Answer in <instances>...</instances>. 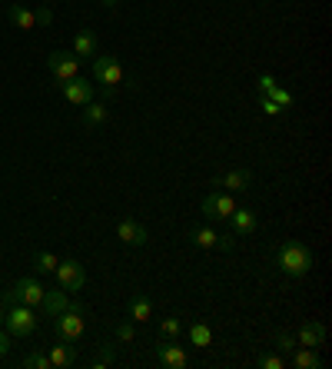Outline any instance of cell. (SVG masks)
Returning a JSON list of instances; mask_svg holds the SVG:
<instances>
[{
	"label": "cell",
	"mask_w": 332,
	"mask_h": 369,
	"mask_svg": "<svg viewBox=\"0 0 332 369\" xmlns=\"http://www.w3.org/2000/svg\"><path fill=\"white\" fill-rule=\"evenodd\" d=\"M276 266L286 273V277H306L313 270V250L299 240H286L276 250Z\"/></svg>",
	"instance_id": "cell-1"
},
{
	"label": "cell",
	"mask_w": 332,
	"mask_h": 369,
	"mask_svg": "<svg viewBox=\"0 0 332 369\" xmlns=\"http://www.w3.org/2000/svg\"><path fill=\"white\" fill-rule=\"evenodd\" d=\"M3 323H7V332L14 339H27L30 332L37 330L40 316H37V306H23V303H10V310L3 313Z\"/></svg>",
	"instance_id": "cell-2"
},
{
	"label": "cell",
	"mask_w": 332,
	"mask_h": 369,
	"mask_svg": "<svg viewBox=\"0 0 332 369\" xmlns=\"http://www.w3.org/2000/svg\"><path fill=\"white\" fill-rule=\"evenodd\" d=\"M54 330L60 339H67V343H80L83 339V332H87V319H83V310L70 303L67 310H60L54 316Z\"/></svg>",
	"instance_id": "cell-3"
},
{
	"label": "cell",
	"mask_w": 332,
	"mask_h": 369,
	"mask_svg": "<svg viewBox=\"0 0 332 369\" xmlns=\"http://www.w3.org/2000/svg\"><path fill=\"white\" fill-rule=\"evenodd\" d=\"M43 296H47V290L40 286V279L34 277H20L17 283H14V290L10 293H3V303H23V306H43Z\"/></svg>",
	"instance_id": "cell-4"
},
{
	"label": "cell",
	"mask_w": 332,
	"mask_h": 369,
	"mask_svg": "<svg viewBox=\"0 0 332 369\" xmlns=\"http://www.w3.org/2000/svg\"><path fill=\"white\" fill-rule=\"evenodd\" d=\"M123 77H127V70H123V63L113 54L93 57V80H100L103 87H113V90H116V87L123 83Z\"/></svg>",
	"instance_id": "cell-5"
},
{
	"label": "cell",
	"mask_w": 332,
	"mask_h": 369,
	"mask_svg": "<svg viewBox=\"0 0 332 369\" xmlns=\"http://www.w3.org/2000/svg\"><path fill=\"white\" fill-rule=\"evenodd\" d=\"M47 70L54 74L56 87H60V83H67V80L80 77V60H76L70 50H54V54L47 57Z\"/></svg>",
	"instance_id": "cell-6"
},
{
	"label": "cell",
	"mask_w": 332,
	"mask_h": 369,
	"mask_svg": "<svg viewBox=\"0 0 332 369\" xmlns=\"http://www.w3.org/2000/svg\"><path fill=\"white\" fill-rule=\"evenodd\" d=\"M236 210L233 193H222V190H209L203 197V217L206 220H229Z\"/></svg>",
	"instance_id": "cell-7"
},
{
	"label": "cell",
	"mask_w": 332,
	"mask_h": 369,
	"mask_svg": "<svg viewBox=\"0 0 332 369\" xmlns=\"http://www.w3.org/2000/svg\"><path fill=\"white\" fill-rule=\"evenodd\" d=\"M56 283H60V290L63 293H80L83 290V279H87V273H83V266L76 263V259H60L54 270Z\"/></svg>",
	"instance_id": "cell-8"
},
{
	"label": "cell",
	"mask_w": 332,
	"mask_h": 369,
	"mask_svg": "<svg viewBox=\"0 0 332 369\" xmlns=\"http://www.w3.org/2000/svg\"><path fill=\"white\" fill-rule=\"evenodd\" d=\"M60 90H63V97H67V103H74V107H87L93 97H96L93 80H83V77H74V80L60 83Z\"/></svg>",
	"instance_id": "cell-9"
},
{
	"label": "cell",
	"mask_w": 332,
	"mask_h": 369,
	"mask_svg": "<svg viewBox=\"0 0 332 369\" xmlns=\"http://www.w3.org/2000/svg\"><path fill=\"white\" fill-rule=\"evenodd\" d=\"M156 363L166 369H183L186 363H189V356H186V350L180 346V343H169V339H163V343H156Z\"/></svg>",
	"instance_id": "cell-10"
},
{
	"label": "cell",
	"mask_w": 332,
	"mask_h": 369,
	"mask_svg": "<svg viewBox=\"0 0 332 369\" xmlns=\"http://www.w3.org/2000/svg\"><path fill=\"white\" fill-rule=\"evenodd\" d=\"M295 343L299 346H309V350H319L326 343V326L319 319H306L299 330H295Z\"/></svg>",
	"instance_id": "cell-11"
},
{
	"label": "cell",
	"mask_w": 332,
	"mask_h": 369,
	"mask_svg": "<svg viewBox=\"0 0 332 369\" xmlns=\"http://www.w3.org/2000/svg\"><path fill=\"white\" fill-rule=\"evenodd\" d=\"M116 237L127 243V246H143V243L149 240L147 226H143V223H136V220H120L116 223Z\"/></svg>",
	"instance_id": "cell-12"
},
{
	"label": "cell",
	"mask_w": 332,
	"mask_h": 369,
	"mask_svg": "<svg viewBox=\"0 0 332 369\" xmlns=\"http://www.w3.org/2000/svg\"><path fill=\"white\" fill-rule=\"evenodd\" d=\"M47 359H50V369H70L76 359L74 352V343H67V339H56L54 346L47 350Z\"/></svg>",
	"instance_id": "cell-13"
},
{
	"label": "cell",
	"mask_w": 332,
	"mask_h": 369,
	"mask_svg": "<svg viewBox=\"0 0 332 369\" xmlns=\"http://www.w3.org/2000/svg\"><path fill=\"white\" fill-rule=\"evenodd\" d=\"M209 186H229L233 193H242V190L253 186V173H249V170H229L226 177H216Z\"/></svg>",
	"instance_id": "cell-14"
},
{
	"label": "cell",
	"mask_w": 332,
	"mask_h": 369,
	"mask_svg": "<svg viewBox=\"0 0 332 369\" xmlns=\"http://www.w3.org/2000/svg\"><path fill=\"white\" fill-rule=\"evenodd\" d=\"M100 54V43H96V34L93 30H80L74 37V57L76 60H93Z\"/></svg>",
	"instance_id": "cell-15"
},
{
	"label": "cell",
	"mask_w": 332,
	"mask_h": 369,
	"mask_svg": "<svg viewBox=\"0 0 332 369\" xmlns=\"http://www.w3.org/2000/svg\"><path fill=\"white\" fill-rule=\"evenodd\" d=\"M229 220H233V233H236V237H249V233H256V226H259L256 213L246 210V206H236Z\"/></svg>",
	"instance_id": "cell-16"
},
{
	"label": "cell",
	"mask_w": 332,
	"mask_h": 369,
	"mask_svg": "<svg viewBox=\"0 0 332 369\" xmlns=\"http://www.w3.org/2000/svg\"><path fill=\"white\" fill-rule=\"evenodd\" d=\"M110 120V107H107V100H90L87 107H83V127H103Z\"/></svg>",
	"instance_id": "cell-17"
},
{
	"label": "cell",
	"mask_w": 332,
	"mask_h": 369,
	"mask_svg": "<svg viewBox=\"0 0 332 369\" xmlns=\"http://www.w3.org/2000/svg\"><path fill=\"white\" fill-rule=\"evenodd\" d=\"M7 17H10V23L20 27V30H34V27H37V14H34L30 7H23V3H14V7L7 10Z\"/></svg>",
	"instance_id": "cell-18"
},
{
	"label": "cell",
	"mask_w": 332,
	"mask_h": 369,
	"mask_svg": "<svg viewBox=\"0 0 332 369\" xmlns=\"http://www.w3.org/2000/svg\"><path fill=\"white\" fill-rule=\"evenodd\" d=\"M129 319H133V323H149V319H153V303H149L143 293L129 296Z\"/></svg>",
	"instance_id": "cell-19"
},
{
	"label": "cell",
	"mask_w": 332,
	"mask_h": 369,
	"mask_svg": "<svg viewBox=\"0 0 332 369\" xmlns=\"http://www.w3.org/2000/svg\"><path fill=\"white\" fill-rule=\"evenodd\" d=\"M289 356H293L289 363H293L295 369H319V366H322V359H319V352H315V350H309V346H295V350L289 352Z\"/></svg>",
	"instance_id": "cell-20"
},
{
	"label": "cell",
	"mask_w": 332,
	"mask_h": 369,
	"mask_svg": "<svg viewBox=\"0 0 332 369\" xmlns=\"http://www.w3.org/2000/svg\"><path fill=\"white\" fill-rule=\"evenodd\" d=\"M189 243L200 246V250H213L216 246V233L209 226H196V230H189Z\"/></svg>",
	"instance_id": "cell-21"
},
{
	"label": "cell",
	"mask_w": 332,
	"mask_h": 369,
	"mask_svg": "<svg viewBox=\"0 0 332 369\" xmlns=\"http://www.w3.org/2000/svg\"><path fill=\"white\" fill-rule=\"evenodd\" d=\"M189 343L200 346V350H206V346L213 343V330H209L206 323H193V326H189Z\"/></svg>",
	"instance_id": "cell-22"
},
{
	"label": "cell",
	"mask_w": 332,
	"mask_h": 369,
	"mask_svg": "<svg viewBox=\"0 0 332 369\" xmlns=\"http://www.w3.org/2000/svg\"><path fill=\"white\" fill-rule=\"evenodd\" d=\"M56 263H60V257H56V253H50V250H40V253H34V270H37V273H54Z\"/></svg>",
	"instance_id": "cell-23"
},
{
	"label": "cell",
	"mask_w": 332,
	"mask_h": 369,
	"mask_svg": "<svg viewBox=\"0 0 332 369\" xmlns=\"http://www.w3.org/2000/svg\"><path fill=\"white\" fill-rule=\"evenodd\" d=\"M160 332H163V339H176L183 332V323L176 316H166V319H160Z\"/></svg>",
	"instance_id": "cell-24"
},
{
	"label": "cell",
	"mask_w": 332,
	"mask_h": 369,
	"mask_svg": "<svg viewBox=\"0 0 332 369\" xmlns=\"http://www.w3.org/2000/svg\"><path fill=\"white\" fill-rule=\"evenodd\" d=\"M295 346H299V343H295V336H293L289 330H279V332H276V350L282 352V356H289Z\"/></svg>",
	"instance_id": "cell-25"
},
{
	"label": "cell",
	"mask_w": 332,
	"mask_h": 369,
	"mask_svg": "<svg viewBox=\"0 0 332 369\" xmlns=\"http://www.w3.org/2000/svg\"><path fill=\"white\" fill-rule=\"evenodd\" d=\"M113 359H116V346H113V343H107L103 350L96 352V359H93V369H107Z\"/></svg>",
	"instance_id": "cell-26"
},
{
	"label": "cell",
	"mask_w": 332,
	"mask_h": 369,
	"mask_svg": "<svg viewBox=\"0 0 332 369\" xmlns=\"http://www.w3.org/2000/svg\"><path fill=\"white\" fill-rule=\"evenodd\" d=\"M266 97H269V100H273V103H276V107H282V110H286V107H293V93L289 90H282V87H273V90L266 93Z\"/></svg>",
	"instance_id": "cell-27"
},
{
	"label": "cell",
	"mask_w": 332,
	"mask_h": 369,
	"mask_svg": "<svg viewBox=\"0 0 332 369\" xmlns=\"http://www.w3.org/2000/svg\"><path fill=\"white\" fill-rule=\"evenodd\" d=\"M23 366L27 369H50V359H47V352H30V356L23 359Z\"/></svg>",
	"instance_id": "cell-28"
},
{
	"label": "cell",
	"mask_w": 332,
	"mask_h": 369,
	"mask_svg": "<svg viewBox=\"0 0 332 369\" xmlns=\"http://www.w3.org/2000/svg\"><path fill=\"white\" fill-rule=\"evenodd\" d=\"M259 369H286V356H276V352L259 356Z\"/></svg>",
	"instance_id": "cell-29"
},
{
	"label": "cell",
	"mask_w": 332,
	"mask_h": 369,
	"mask_svg": "<svg viewBox=\"0 0 332 369\" xmlns=\"http://www.w3.org/2000/svg\"><path fill=\"white\" fill-rule=\"evenodd\" d=\"M116 339H120V343H133V339H136V326H133V323H120V326H116Z\"/></svg>",
	"instance_id": "cell-30"
},
{
	"label": "cell",
	"mask_w": 332,
	"mask_h": 369,
	"mask_svg": "<svg viewBox=\"0 0 332 369\" xmlns=\"http://www.w3.org/2000/svg\"><path fill=\"white\" fill-rule=\"evenodd\" d=\"M34 14H37V27H50V23H54V10H50V7H40Z\"/></svg>",
	"instance_id": "cell-31"
},
{
	"label": "cell",
	"mask_w": 332,
	"mask_h": 369,
	"mask_svg": "<svg viewBox=\"0 0 332 369\" xmlns=\"http://www.w3.org/2000/svg\"><path fill=\"white\" fill-rule=\"evenodd\" d=\"M10 350H14V336L7 330H0V356H7Z\"/></svg>",
	"instance_id": "cell-32"
},
{
	"label": "cell",
	"mask_w": 332,
	"mask_h": 369,
	"mask_svg": "<svg viewBox=\"0 0 332 369\" xmlns=\"http://www.w3.org/2000/svg\"><path fill=\"white\" fill-rule=\"evenodd\" d=\"M259 107H262V113H266V117H276V113H282V107H276L269 97H262V100H259Z\"/></svg>",
	"instance_id": "cell-33"
},
{
	"label": "cell",
	"mask_w": 332,
	"mask_h": 369,
	"mask_svg": "<svg viewBox=\"0 0 332 369\" xmlns=\"http://www.w3.org/2000/svg\"><path fill=\"white\" fill-rule=\"evenodd\" d=\"M273 87H276V77H273V74H262V77H259V90H262V97L273 90Z\"/></svg>",
	"instance_id": "cell-34"
},
{
	"label": "cell",
	"mask_w": 332,
	"mask_h": 369,
	"mask_svg": "<svg viewBox=\"0 0 332 369\" xmlns=\"http://www.w3.org/2000/svg\"><path fill=\"white\" fill-rule=\"evenodd\" d=\"M216 246H220V250H233V246H236L233 233H222V237H216Z\"/></svg>",
	"instance_id": "cell-35"
},
{
	"label": "cell",
	"mask_w": 332,
	"mask_h": 369,
	"mask_svg": "<svg viewBox=\"0 0 332 369\" xmlns=\"http://www.w3.org/2000/svg\"><path fill=\"white\" fill-rule=\"evenodd\" d=\"M116 3H120V0H103V7H110V10L116 7Z\"/></svg>",
	"instance_id": "cell-36"
},
{
	"label": "cell",
	"mask_w": 332,
	"mask_h": 369,
	"mask_svg": "<svg viewBox=\"0 0 332 369\" xmlns=\"http://www.w3.org/2000/svg\"><path fill=\"white\" fill-rule=\"evenodd\" d=\"M0 323H3V310H0Z\"/></svg>",
	"instance_id": "cell-37"
}]
</instances>
